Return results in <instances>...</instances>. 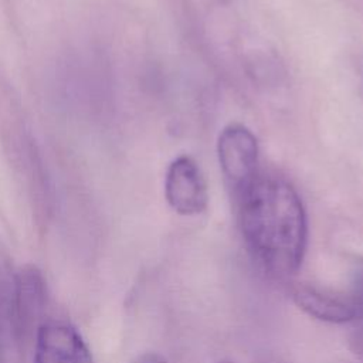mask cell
Wrapping results in <instances>:
<instances>
[{
    "label": "cell",
    "instance_id": "1",
    "mask_svg": "<svg viewBox=\"0 0 363 363\" xmlns=\"http://www.w3.org/2000/svg\"><path fill=\"white\" fill-rule=\"evenodd\" d=\"M234 197L240 230L257 265L272 278L295 275L308 247V217L295 187L258 174Z\"/></svg>",
    "mask_w": 363,
    "mask_h": 363
},
{
    "label": "cell",
    "instance_id": "2",
    "mask_svg": "<svg viewBox=\"0 0 363 363\" xmlns=\"http://www.w3.org/2000/svg\"><path fill=\"white\" fill-rule=\"evenodd\" d=\"M217 156L221 173L234 196L259 174L258 140L242 123L233 122L221 129L217 139Z\"/></svg>",
    "mask_w": 363,
    "mask_h": 363
},
{
    "label": "cell",
    "instance_id": "3",
    "mask_svg": "<svg viewBox=\"0 0 363 363\" xmlns=\"http://www.w3.org/2000/svg\"><path fill=\"white\" fill-rule=\"evenodd\" d=\"M167 204L182 216L201 214L208 204V190L200 166L187 155L177 156L164 177Z\"/></svg>",
    "mask_w": 363,
    "mask_h": 363
},
{
    "label": "cell",
    "instance_id": "4",
    "mask_svg": "<svg viewBox=\"0 0 363 363\" xmlns=\"http://www.w3.org/2000/svg\"><path fill=\"white\" fill-rule=\"evenodd\" d=\"M33 363H94V359L72 325L50 319L35 330Z\"/></svg>",
    "mask_w": 363,
    "mask_h": 363
},
{
    "label": "cell",
    "instance_id": "5",
    "mask_svg": "<svg viewBox=\"0 0 363 363\" xmlns=\"http://www.w3.org/2000/svg\"><path fill=\"white\" fill-rule=\"evenodd\" d=\"M292 299L301 311L313 319L328 323L356 320V313L345 292L312 284H298L292 289Z\"/></svg>",
    "mask_w": 363,
    "mask_h": 363
},
{
    "label": "cell",
    "instance_id": "6",
    "mask_svg": "<svg viewBox=\"0 0 363 363\" xmlns=\"http://www.w3.org/2000/svg\"><path fill=\"white\" fill-rule=\"evenodd\" d=\"M17 328V271L0 242V360L18 340Z\"/></svg>",
    "mask_w": 363,
    "mask_h": 363
},
{
    "label": "cell",
    "instance_id": "7",
    "mask_svg": "<svg viewBox=\"0 0 363 363\" xmlns=\"http://www.w3.org/2000/svg\"><path fill=\"white\" fill-rule=\"evenodd\" d=\"M47 301L45 279L35 267L17 271V328L26 333L38 319Z\"/></svg>",
    "mask_w": 363,
    "mask_h": 363
},
{
    "label": "cell",
    "instance_id": "8",
    "mask_svg": "<svg viewBox=\"0 0 363 363\" xmlns=\"http://www.w3.org/2000/svg\"><path fill=\"white\" fill-rule=\"evenodd\" d=\"M353 306L356 319H363V261L353 272L350 288L345 292Z\"/></svg>",
    "mask_w": 363,
    "mask_h": 363
},
{
    "label": "cell",
    "instance_id": "9",
    "mask_svg": "<svg viewBox=\"0 0 363 363\" xmlns=\"http://www.w3.org/2000/svg\"><path fill=\"white\" fill-rule=\"evenodd\" d=\"M350 347L353 353L363 362V329L354 332L350 336Z\"/></svg>",
    "mask_w": 363,
    "mask_h": 363
},
{
    "label": "cell",
    "instance_id": "10",
    "mask_svg": "<svg viewBox=\"0 0 363 363\" xmlns=\"http://www.w3.org/2000/svg\"><path fill=\"white\" fill-rule=\"evenodd\" d=\"M132 363H167V360L159 353L147 352V353L138 356Z\"/></svg>",
    "mask_w": 363,
    "mask_h": 363
},
{
    "label": "cell",
    "instance_id": "11",
    "mask_svg": "<svg viewBox=\"0 0 363 363\" xmlns=\"http://www.w3.org/2000/svg\"><path fill=\"white\" fill-rule=\"evenodd\" d=\"M217 363H235V362H233V360H227V359H224V360H220V362H217Z\"/></svg>",
    "mask_w": 363,
    "mask_h": 363
}]
</instances>
